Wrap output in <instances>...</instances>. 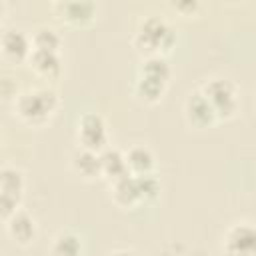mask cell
<instances>
[{
    "mask_svg": "<svg viewBox=\"0 0 256 256\" xmlns=\"http://www.w3.org/2000/svg\"><path fill=\"white\" fill-rule=\"evenodd\" d=\"M136 42L142 50H148L152 52H158V50H168L174 42V32L172 28L158 16H150L142 22L138 34H136Z\"/></svg>",
    "mask_w": 256,
    "mask_h": 256,
    "instance_id": "cell-1",
    "label": "cell"
},
{
    "mask_svg": "<svg viewBox=\"0 0 256 256\" xmlns=\"http://www.w3.org/2000/svg\"><path fill=\"white\" fill-rule=\"evenodd\" d=\"M16 108H18V114L24 120H28V122H42V120H46L54 112V108H56V94L52 90H44V88L30 90V92L20 96Z\"/></svg>",
    "mask_w": 256,
    "mask_h": 256,
    "instance_id": "cell-2",
    "label": "cell"
},
{
    "mask_svg": "<svg viewBox=\"0 0 256 256\" xmlns=\"http://www.w3.org/2000/svg\"><path fill=\"white\" fill-rule=\"evenodd\" d=\"M202 94H204V96L208 98V102L212 104L216 116H232V114L236 112L238 96H236L234 86H232L228 80H222V78L210 80V82L202 88Z\"/></svg>",
    "mask_w": 256,
    "mask_h": 256,
    "instance_id": "cell-3",
    "label": "cell"
},
{
    "mask_svg": "<svg viewBox=\"0 0 256 256\" xmlns=\"http://www.w3.org/2000/svg\"><path fill=\"white\" fill-rule=\"evenodd\" d=\"M230 256H256V226L236 224L228 230L224 240Z\"/></svg>",
    "mask_w": 256,
    "mask_h": 256,
    "instance_id": "cell-4",
    "label": "cell"
},
{
    "mask_svg": "<svg viewBox=\"0 0 256 256\" xmlns=\"http://www.w3.org/2000/svg\"><path fill=\"white\" fill-rule=\"evenodd\" d=\"M22 188H24V180H22V172L16 170V168H4L2 174H0V204H2V216L8 218L20 196H22Z\"/></svg>",
    "mask_w": 256,
    "mask_h": 256,
    "instance_id": "cell-5",
    "label": "cell"
},
{
    "mask_svg": "<svg viewBox=\"0 0 256 256\" xmlns=\"http://www.w3.org/2000/svg\"><path fill=\"white\" fill-rule=\"evenodd\" d=\"M78 138L82 142V148L88 150H100L106 144V124L102 116L98 114H84L78 124Z\"/></svg>",
    "mask_w": 256,
    "mask_h": 256,
    "instance_id": "cell-6",
    "label": "cell"
},
{
    "mask_svg": "<svg viewBox=\"0 0 256 256\" xmlns=\"http://www.w3.org/2000/svg\"><path fill=\"white\" fill-rule=\"evenodd\" d=\"M186 118H188L190 124H194L198 128H204V126L212 124L218 118L214 108H212V104L202 94V90L188 96V100H186Z\"/></svg>",
    "mask_w": 256,
    "mask_h": 256,
    "instance_id": "cell-7",
    "label": "cell"
},
{
    "mask_svg": "<svg viewBox=\"0 0 256 256\" xmlns=\"http://www.w3.org/2000/svg\"><path fill=\"white\" fill-rule=\"evenodd\" d=\"M2 48L12 58H24L32 54V40L20 30H6L2 36Z\"/></svg>",
    "mask_w": 256,
    "mask_h": 256,
    "instance_id": "cell-8",
    "label": "cell"
},
{
    "mask_svg": "<svg viewBox=\"0 0 256 256\" xmlns=\"http://www.w3.org/2000/svg\"><path fill=\"white\" fill-rule=\"evenodd\" d=\"M114 194H116V200L126 204V206L142 202V194H140V186H138V176L136 174H126V176L114 180Z\"/></svg>",
    "mask_w": 256,
    "mask_h": 256,
    "instance_id": "cell-9",
    "label": "cell"
},
{
    "mask_svg": "<svg viewBox=\"0 0 256 256\" xmlns=\"http://www.w3.org/2000/svg\"><path fill=\"white\" fill-rule=\"evenodd\" d=\"M100 162H102V174L110 176L112 180H118L126 174H130L128 164H126V156L118 150H104L100 154Z\"/></svg>",
    "mask_w": 256,
    "mask_h": 256,
    "instance_id": "cell-10",
    "label": "cell"
},
{
    "mask_svg": "<svg viewBox=\"0 0 256 256\" xmlns=\"http://www.w3.org/2000/svg\"><path fill=\"white\" fill-rule=\"evenodd\" d=\"M126 164H128L130 174L144 176V174H152L154 158H152V154H150L148 148H144V146H134V148L126 154Z\"/></svg>",
    "mask_w": 256,
    "mask_h": 256,
    "instance_id": "cell-11",
    "label": "cell"
},
{
    "mask_svg": "<svg viewBox=\"0 0 256 256\" xmlns=\"http://www.w3.org/2000/svg\"><path fill=\"white\" fill-rule=\"evenodd\" d=\"M30 62L34 66L36 72H40L42 76H56L60 72V58L58 52H50V50H32L30 54Z\"/></svg>",
    "mask_w": 256,
    "mask_h": 256,
    "instance_id": "cell-12",
    "label": "cell"
},
{
    "mask_svg": "<svg viewBox=\"0 0 256 256\" xmlns=\"http://www.w3.org/2000/svg\"><path fill=\"white\" fill-rule=\"evenodd\" d=\"M8 230H10V234H12L18 242L28 244V242L34 238V234H36V224H34V220H32L28 214H22V212L16 214V212H14L12 218H10Z\"/></svg>",
    "mask_w": 256,
    "mask_h": 256,
    "instance_id": "cell-13",
    "label": "cell"
},
{
    "mask_svg": "<svg viewBox=\"0 0 256 256\" xmlns=\"http://www.w3.org/2000/svg\"><path fill=\"white\" fill-rule=\"evenodd\" d=\"M72 164L76 168V172H80L82 176H94L98 172H102V162H100V154H96L94 150L82 148L74 154Z\"/></svg>",
    "mask_w": 256,
    "mask_h": 256,
    "instance_id": "cell-14",
    "label": "cell"
},
{
    "mask_svg": "<svg viewBox=\"0 0 256 256\" xmlns=\"http://www.w3.org/2000/svg\"><path fill=\"white\" fill-rule=\"evenodd\" d=\"M58 8H62V18L76 24L92 20L96 12V6L92 2H66V4H58Z\"/></svg>",
    "mask_w": 256,
    "mask_h": 256,
    "instance_id": "cell-15",
    "label": "cell"
},
{
    "mask_svg": "<svg viewBox=\"0 0 256 256\" xmlns=\"http://www.w3.org/2000/svg\"><path fill=\"white\" fill-rule=\"evenodd\" d=\"M138 76H144V78H150L154 82H160V84H166L168 78H170V68L166 64V60L162 56H150L142 62V68H140V74Z\"/></svg>",
    "mask_w": 256,
    "mask_h": 256,
    "instance_id": "cell-16",
    "label": "cell"
},
{
    "mask_svg": "<svg viewBox=\"0 0 256 256\" xmlns=\"http://www.w3.org/2000/svg\"><path fill=\"white\" fill-rule=\"evenodd\" d=\"M80 252H82V242L76 234L62 232L56 236L54 246H52L54 256H80Z\"/></svg>",
    "mask_w": 256,
    "mask_h": 256,
    "instance_id": "cell-17",
    "label": "cell"
},
{
    "mask_svg": "<svg viewBox=\"0 0 256 256\" xmlns=\"http://www.w3.org/2000/svg\"><path fill=\"white\" fill-rule=\"evenodd\" d=\"M32 46L36 50H50V52H56L58 46H60V36L56 34V30L48 28V26H42L34 32L32 36Z\"/></svg>",
    "mask_w": 256,
    "mask_h": 256,
    "instance_id": "cell-18",
    "label": "cell"
},
{
    "mask_svg": "<svg viewBox=\"0 0 256 256\" xmlns=\"http://www.w3.org/2000/svg\"><path fill=\"white\" fill-rule=\"evenodd\" d=\"M164 86L166 84H160V82H154L150 78H144V76H138L136 80V94L148 102H154L160 98V94L164 92Z\"/></svg>",
    "mask_w": 256,
    "mask_h": 256,
    "instance_id": "cell-19",
    "label": "cell"
},
{
    "mask_svg": "<svg viewBox=\"0 0 256 256\" xmlns=\"http://www.w3.org/2000/svg\"><path fill=\"white\" fill-rule=\"evenodd\" d=\"M112 256H136L132 250H118V252H114Z\"/></svg>",
    "mask_w": 256,
    "mask_h": 256,
    "instance_id": "cell-20",
    "label": "cell"
}]
</instances>
